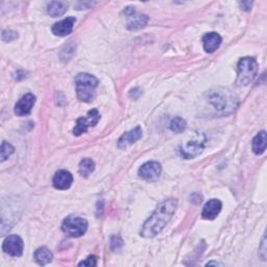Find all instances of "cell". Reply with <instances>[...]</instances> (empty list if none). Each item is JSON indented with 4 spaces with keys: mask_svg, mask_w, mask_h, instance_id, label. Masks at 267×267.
Masks as SVG:
<instances>
[{
    "mask_svg": "<svg viewBox=\"0 0 267 267\" xmlns=\"http://www.w3.org/2000/svg\"><path fill=\"white\" fill-rule=\"evenodd\" d=\"M178 200L169 198L159 203L151 216L144 223L140 235L144 238H152L160 234L176 213Z\"/></svg>",
    "mask_w": 267,
    "mask_h": 267,
    "instance_id": "1",
    "label": "cell"
},
{
    "mask_svg": "<svg viewBox=\"0 0 267 267\" xmlns=\"http://www.w3.org/2000/svg\"><path fill=\"white\" fill-rule=\"evenodd\" d=\"M75 86L78 99L89 102L95 97L98 80L89 73H80L75 77Z\"/></svg>",
    "mask_w": 267,
    "mask_h": 267,
    "instance_id": "2",
    "label": "cell"
},
{
    "mask_svg": "<svg viewBox=\"0 0 267 267\" xmlns=\"http://www.w3.org/2000/svg\"><path fill=\"white\" fill-rule=\"evenodd\" d=\"M258 74V63L254 58H242L237 65V80L238 87H245L252 83Z\"/></svg>",
    "mask_w": 267,
    "mask_h": 267,
    "instance_id": "3",
    "label": "cell"
},
{
    "mask_svg": "<svg viewBox=\"0 0 267 267\" xmlns=\"http://www.w3.org/2000/svg\"><path fill=\"white\" fill-rule=\"evenodd\" d=\"M88 223L86 219L77 216H68L62 224V230L68 236L77 238L81 237L87 232Z\"/></svg>",
    "mask_w": 267,
    "mask_h": 267,
    "instance_id": "4",
    "label": "cell"
},
{
    "mask_svg": "<svg viewBox=\"0 0 267 267\" xmlns=\"http://www.w3.org/2000/svg\"><path fill=\"white\" fill-rule=\"evenodd\" d=\"M100 119V114L97 109H93L88 112L86 116L80 117L76 120L75 128L73 129V134L75 136H81L86 133L90 128L95 127Z\"/></svg>",
    "mask_w": 267,
    "mask_h": 267,
    "instance_id": "5",
    "label": "cell"
},
{
    "mask_svg": "<svg viewBox=\"0 0 267 267\" xmlns=\"http://www.w3.org/2000/svg\"><path fill=\"white\" fill-rule=\"evenodd\" d=\"M205 142H206V137L202 134L198 135L195 139L187 142L185 145H182L180 149L182 156L187 160L195 158L196 155L202 152L203 147H205Z\"/></svg>",
    "mask_w": 267,
    "mask_h": 267,
    "instance_id": "6",
    "label": "cell"
},
{
    "mask_svg": "<svg viewBox=\"0 0 267 267\" xmlns=\"http://www.w3.org/2000/svg\"><path fill=\"white\" fill-rule=\"evenodd\" d=\"M209 100L214 105V108L216 110H219V111L235 110V108H236V105L234 104V96L226 92H211Z\"/></svg>",
    "mask_w": 267,
    "mask_h": 267,
    "instance_id": "7",
    "label": "cell"
},
{
    "mask_svg": "<svg viewBox=\"0 0 267 267\" xmlns=\"http://www.w3.org/2000/svg\"><path fill=\"white\" fill-rule=\"evenodd\" d=\"M127 19V27L131 30L142 28L148 22V17L144 14L137 12L134 8H127L123 11Z\"/></svg>",
    "mask_w": 267,
    "mask_h": 267,
    "instance_id": "8",
    "label": "cell"
},
{
    "mask_svg": "<svg viewBox=\"0 0 267 267\" xmlns=\"http://www.w3.org/2000/svg\"><path fill=\"white\" fill-rule=\"evenodd\" d=\"M3 250L13 257H20L23 254V240L17 235H11L5 239Z\"/></svg>",
    "mask_w": 267,
    "mask_h": 267,
    "instance_id": "9",
    "label": "cell"
},
{
    "mask_svg": "<svg viewBox=\"0 0 267 267\" xmlns=\"http://www.w3.org/2000/svg\"><path fill=\"white\" fill-rule=\"evenodd\" d=\"M161 174H162L161 164L154 161L143 164L139 169V176L148 182L156 181L160 178Z\"/></svg>",
    "mask_w": 267,
    "mask_h": 267,
    "instance_id": "10",
    "label": "cell"
},
{
    "mask_svg": "<svg viewBox=\"0 0 267 267\" xmlns=\"http://www.w3.org/2000/svg\"><path fill=\"white\" fill-rule=\"evenodd\" d=\"M73 183V177L67 170H59L54 177L52 184L58 190H67Z\"/></svg>",
    "mask_w": 267,
    "mask_h": 267,
    "instance_id": "11",
    "label": "cell"
},
{
    "mask_svg": "<svg viewBox=\"0 0 267 267\" xmlns=\"http://www.w3.org/2000/svg\"><path fill=\"white\" fill-rule=\"evenodd\" d=\"M36 102V97L34 94L28 93L24 95L15 105V113L18 116H24L31 112L34 104Z\"/></svg>",
    "mask_w": 267,
    "mask_h": 267,
    "instance_id": "12",
    "label": "cell"
},
{
    "mask_svg": "<svg viewBox=\"0 0 267 267\" xmlns=\"http://www.w3.org/2000/svg\"><path fill=\"white\" fill-rule=\"evenodd\" d=\"M75 22L76 19L74 17H68L60 22H57L51 28L54 35L59 37H66L70 35L72 33Z\"/></svg>",
    "mask_w": 267,
    "mask_h": 267,
    "instance_id": "13",
    "label": "cell"
},
{
    "mask_svg": "<svg viewBox=\"0 0 267 267\" xmlns=\"http://www.w3.org/2000/svg\"><path fill=\"white\" fill-rule=\"evenodd\" d=\"M222 208H223V203L221 200L216 198L210 199L202 209L201 217L203 219H207V221H213V219H215L218 216V214L221 213Z\"/></svg>",
    "mask_w": 267,
    "mask_h": 267,
    "instance_id": "14",
    "label": "cell"
},
{
    "mask_svg": "<svg viewBox=\"0 0 267 267\" xmlns=\"http://www.w3.org/2000/svg\"><path fill=\"white\" fill-rule=\"evenodd\" d=\"M142 137V130H141L140 127L135 128L134 130L124 133L118 140V147L119 148H125L129 145L134 144L137 142L138 140L141 139Z\"/></svg>",
    "mask_w": 267,
    "mask_h": 267,
    "instance_id": "15",
    "label": "cell"
},
{
    "mask_svg": "<svg viewBox=\"0 0 267 267\" xmlns=\"http://www.w3.org/2000/svg\"><path fill=\"white\" fill-rule=\"evenodd\" d=\"M222 37L219 36L217 33H209L203 36L202 38V44H203V49L206 52H214L217 50V48L222 44Z\"/></svg>",
    "mask_w": 267,
    "mask_h": 267,
    "instance_id": "16",
    "label": "cell"
},
{
    "mask_svg": "<svg viewBox=\"0 0 267 267\" xmlns=\"http://www.w3.org/2000/svg\"><path fill=\"white\" fill-rule=\"evenodd\" d=\"M35 260L36 262L39 264V265H47L48 263H50L52 261V258H54V255L52 253L50 252V250L45 247V246H42V247H39L36 252H35Z\"/></svg>",
    "mask_w": 267,
    "mask_h": 267,
    "instance_id": "17",
    "label": "cell"
},
{
    "mask_svg": "<svg viewBox=\"0 0 267 267\" xmlns=\"http://www.w3.org/2000/svg\"><path fill=\"white\" fill-rule=\"evenodd\" d=\"M68 9V5L62 2H51L47 5V13L52 17H60L64 15Z\"/></svg>",
    "mask_w": 267,
    "mask_h": 267,
    "instance_id": "18",
    "label": "cell"
},
{
    "mask_svg": "<svg viewBox=\"0 0 267 267\" xmlns=\"http://www.w3.org/2000/svg\"><path fill=\"white\" fill-rule=\"evenodd\" d=\"M253 150L256 154H262L266 150V132H260L253 140Z\"/></svg>",
    "mask_w": 267,
    "mask_h": 267,
    "instance_id": "19",
    "label": "cell"
},
{
    "mask_svg": "<svg viewBox=\"0 0 267 267\" xmlns=\"http://www.w3.org/2000/svg\"><path fill=\"white\" fill-rule=\"evenodd\" d=\"M95 169V163H94L91 159L86 158L81 161L80 163V168H78V171H80L81 176L87 178L89 177L92 172Z\"/></svg>",
    "mask_w": 267,
    "mask_h": 267,
    "instance_id": "20",
    "label": "cell"
},
{
    "mask_svg": "<svg viewBox=\"0 0 267 267\" xmlns=\"http://www.w3.org/2000/svg\"><path fill=\"white\" fill-rule=\"evenodd\" d=\"M169 129L176 134H180L186 130V121L181 117H176L171 120Z\"/></svg>",
    "mask_w": 267,
    "mask_h": 267,
    "instance_id": "21",
    "label": "cell"
},
{
    "mask_svg": "<svg viewBox=\"0 0 267 267\" xmlns=\"http://www.w3.org/2000/svg\"><path fill=\"white\" fill-rule=\"evenodd\" d=\"M15 151V148L12 144L6 142V141H4L3 144H2V156H0V159H2V161H6L9 156L14 153Z\"/></svg>",
    "mask_w": 267,
    "mask_h": 267,
    "instance_id": "22",
    "label": "cell"
},
{
    "mask_svg": "<svg viewBox=\"0 0 267 267\" xmlns=\"http://www.w3.org/2000/svg\"><path fill=\"white\" fill-rule=\"evenodd\" d=\"M18 38V35L16 31H13V30H5L3 33V40L4 41H7V42H10V41H13L15 39Z\"/></svg>",
    "mask_w": 267,
    "mask_h": 267,
    "instance_id": "23",
    "label": "cell"
},
{
    "mask_svg": "<svg viewBox=\"0 0 267 267\" xmlns=\"http://www.w3.org/2000/svg\"><path fill=\"white\" fill-rule=\"evenodd\" d=\"M80 266H88V267H92V266H95L96 265V257L95 256H89L86 260L82 261L81 263H78Z\"/></svg>",
    "mask_w": 267,
    "mask_h": 267,
    "instance_id": "24",
    "label": "cell"
},
{
    "mask_svg": "<svg viewBox=\"0 0 267 267\" xmlns=\"http://www.w3.org/2000/svg\"><path fill=\"white\" fill-rule=\"evenodd\" d=\"M123 244V241L121 239L120 236H113L111 239V247L113 250L118 249L119 247H121Z\"/></svg>",
    "mask_w": 267,
    "mask_h": 267,
    "instance_id": "25",
    "label": "cell"
},
{
    "mask_svg": "<svg viewBox=\"0 0 267 267\" xmlns=\"http://www.w3.org/2000/svg\"><path fill=\"white\" fill-rule=\"evenodd\" d=\"M93 3H90V2H85V3H77L75 5V7L77 8V10H87V9H90L91 7H93Z\"/></svg>",
    "mask_w": 267,
    "mask_h": 267,
    "instance_id": "26",
    "label": "cell"
},
{
    "mask_svg": "<svg viewBox=\"0 0 267 267\" xmlns=\"http://www.w3.org/2000/svg\"><path fill=\"white\" fill-rule=\"evenodd\" d=\"M239 5L242 8V10H244V11H250V9H252V6H253V3H250V2H242V3H239Z\"/></svg>",
    "mask_w": 267,
    "mask_h": 267,
    "instance_id": "27",
    "label": "cell"
},
{
    "mask_svg": "<svg viewBox=\"0 0 267 267\" xmlns=\"http://www.w3.org/2000/svg\"><path fill=\"white\" fill-rule=\"evenodd\" d=\"M261 247H262V250H260V253H262L261 254V257L263 258V260H265V258H266V241H265V236L263 237V241H262Z\"/></svg>",
    "mask_w": 267,
    "mask_h": 267,
    "instance_id": "28",
    "label": "cell"
},
{
    "mask_svg": "<svg viewBox=\"0 0 267 267\" xmlns=\"http://www.w3.org/2000/svg\"><path fill=\"white\" fill-rule=\"evenodd\" d=\"M211 265H223V264L217 263V262H209V263H207V266H211Z\"/></svg>",
    "mask_w": 267,
    "mask_h": 267,
    "instance_id": "29",
    "label": "cell"
}]
</instances>
